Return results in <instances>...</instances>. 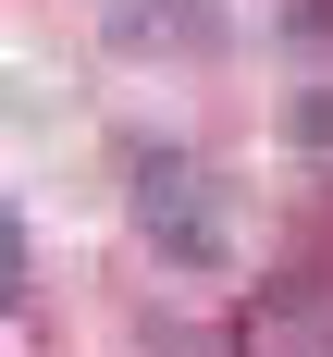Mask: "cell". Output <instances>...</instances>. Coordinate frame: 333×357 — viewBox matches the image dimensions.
<instances>
[{
    "instance_id": "6da1fadb",
    "label": "cell",
    "mask_w": 333,
    "mask_h": 357,
    "mask_svg": "<svg viewBox=\"0 0 333 357\" xmlns=\"http://www.w3.org/2000/svg\"><path fill=\"white\" fill-rule=\"evenodd\" d=\"M136 234L173 259V271H222L235 234H247V197H235V173L198 160V148H148L136 160Z\"/></svg>"
},
{
    "instance_id": "7a4b0ae2",
    "label": "cell",
    "mask_w": 333,
    "mask_h": 357,
    "mask_svg": "<svg viewBox=\"0 0 333 357\" xmlns=\"http://www.w3.org/2000/svg\"><path fill=\"white\" fill-rule=\"evenodd\" d=\"M235 357H333V284L321 271H272L235 308Z\"/></svg>"
},
{
    "instance_id": "3957f363",
    "label": "cell",
    "mask_w": 333,
    "mask_h": 357,
    "mask_svg": "<svg viewBox=\"0 0 333 357\" xmlns=\"http://www.w3.org/2000/svg\"><path fill=\"white\" fill-rule=\"evenodd\" d=\"M111 37L124 50H198L210 37V0H111Z\"/></svg>"
}]
</instances>
